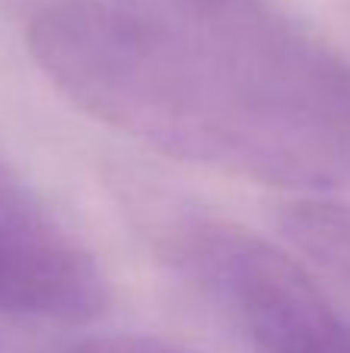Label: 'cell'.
Returning a JSON list of instances; mask_svg holds the SVG:
<instances>
[{
	"mask_svg": "<svg viewBox=\"0 0 350 353\" xmlns=\"http://www.w3.org/2000/svg\"><path fill=\"white\" fill-rule=\"evenodd\" d=\"M41 72L90 118L158 152L279 186L350 183V65L267 0L50 3Z\"/></svg>",
	"mask_w": 350,
	"mask_h": 353,
	"instance_id": "cell-1",
	"label": "cell"
},
{
	"mask_svg": "<svg viewBox=\"0 0 350 353\" xmlns=\"http://www.w3.org/2000/svg\"><path fill=\"white\" fill-rule=\"evenodd\" d=\"M177 254L254 353H350V316L285 248L223 220H189Z\"/></svg>",
	"mask_w": 350,
	"mask_h": 353,
	"instance_id": "cell-2",
	"label": "cell"
},
{
	"mask_svg": "<svg viewBox=\"0 0 350 353\" xmlns=\"http://www.w3.org/2000/svg\"><path fill=\"white\" fill-rule=\"evenodd\" d=\"M109 307L96 257L19 176L0 168V319L87 325Z\"/></svg>",
	"mask_w": 350,
	"mask_h": 353,
	"instance_id": "cell-3",
	"label": "cell"
},
{
	"mask_svg": "<svg viewBox=\"0 0 350 353\" xmlns=\"http://www.w3.org/2000/svg\"><path fill=\"white\" fill-rule=\"evenodd\" d=\"M279 220L298 251L350 285V205L335 199H295Z\"/></svg>",
	"mask_w": 350,
	"mask_h": 353,
	"instance_id": "cell-4",
	"label": "cell"
},
{
	"mask_svg": "<svg viewBox=\"0 0 350 353\" xmlns=\"http://www.w3.org/2000/svg\"><path fill=\"white\" fill-rule=\"evenodd\" d=\"M62 353H183L174 344L152 335H134V332H109V335H87L68 344Z\"/></svg>",
	"mask_w": 350,
	"mask_h": 353,
	"instance_id": "cell-5",
	"label": "cell"
}]
</instances>
